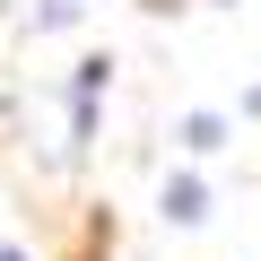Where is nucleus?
<instances>
[{
  "instance_id": "1",
  "label": "nucleus",
  "mask_w": 261,
  "mask_h": 261,
  "mask_svg": "<svg viewBox=\"0 0 261 261\" xmlns=\"http://www.w3.org/2000/svg\"><path fill=\"white\" fill-rule=\"evenodd\" d=\"M166 218H174V226H200V218H209V192H200L192 174H183V183H166Z\"/></svg>"
},
{
  "instance_id": "3",
  "label": "nucleus",
  "mask_w": 261,
  "mask_h": 261,
  "mask_svg": "<svg viewBox=\"0 0 261 261\" xmlns=\"http://www.w3.org/2000/svg\"><path fill=\"white\" fill-rule=\"evenodd\" d=\"M0 261H27V252H0Z\"/></svg>"
},
{
  "instance_id": "2",
  "label": "nucleus",
  "mask_w": 261,
  "mask_h": 261,
  "mask_svg": "<svg viewBox=\"0 0 261 261\" xmlns=\"http://www.w3.org/2000/svg\"><path fill=\"white\" fill-rule=\"evenodd\" d=\"M218 140H226L218 113H192V122H183V148H218Z\"/></svg>"
}]
</instances>
